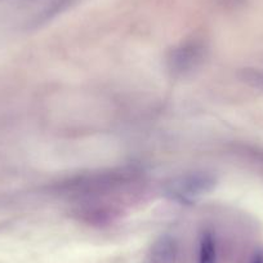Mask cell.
<instances>
[{"label": "cell", "mask_w": 263, "mask_h": 263, "mask_svg": "<svg viewBox=\"0 0 263 263\" xmlns=\"http://www.w3.org/2000/svg\"><path fill=\"white\" fill-rule=\"evenodd\" d=\"M199 263H217V245L212 232H204L199 245Z\"/></svg>", "instance_id": "obj_4"}, {"label": "cell", "mask_w": 263, "mask_h": 263, "mask_svg": "<svg viewBox=\"0 0 263 263\" xmlns=\"http://www.w3.org/2000/svg\"><path fill=\"white\" fill-rule=\"evenodd\" d=\"M250 263H263V250H258L254 253Z\"/></svg>", "instance_id": "obj_6"}, {"label": "cell", "mask_w": 263, "mask_h": 263, "mask_svg": "<svg viewBox=\"0 0 263 263\" xmlns=\"http://www.w3.org/2000/svg\"><path fill=\"white\" fill-rule=\"evenodd\" d=\"M216 186V178L206 172L182 174L166 183L165 192L172 200L191 204L209 194Z\"/></svg>", "instance_id": "obj_1"}, {"label": "cell", "mask_w": 263, "mask_h": 263, "mask_svg": "<svg viewBox=\"0 0 263 263\" xmlns=\"http://www.w3.org/2000/svg\"><path fill=\"white\" fill-rule=\"evenodd\" d=\"M204 58V44L190 42L174 48L168 57V67L174 75H184L196 69Z\"/></svg>", "instance_id": "obj_2"}, {"label": "cell", "mask_w": 263, "mask_h": 263, "mask_svg": "<svg viewBox=\"0 0 263 263\" xmlns=\"http://www.w3.org/2000/svg\"><path fill=\"white\" fill-rule=\"evenodd\" d=\"M178 257V245L174 237L161 236L151 247L147 263H176Z\"/></svg>", "instance_id": "obj_3"}, {"label": "cell", "mask_w": 263, "mask_h": 263, "mask_svg": "<svg viewBox=\"0 0 263 263\" xmlns=\"http://www.w3.org/2000/svg\"><path fill=\"white\" fill-rule=\"evenodd\" d=\"M241 79L252 87L263 89V70L248 69L241 72Z\"/></svg>", "instance_id": "obj_5"}]
</instances>
